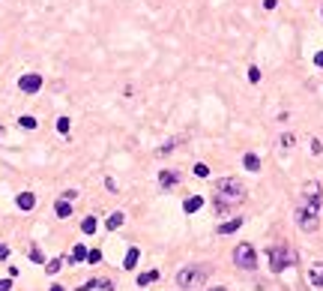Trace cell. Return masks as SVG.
Here are the masks:
<instances>
[{
  "instance_id": "cell-1",
  "label": "cell",
  "mask_w": 323,
  "mask_h": 291,
  "mask_svg": "<svg viewBox=\"0 0 323 291\" xmlns=\"http://www.w3.org/2000/svg\"><path fill=\"white\" fill-rule=\"evenodd\" d=\"M245 198V186L237 177H222L215 186V210L219 213H230L233 204H240Z\"/></svg>"
},
{
  "instance_id": "cell-2",
  "label": "cell",
  "mask_w": 323,
  "mask_h": 291,
  "mask_svg": "<svg viewBox=\"0 0 323 291\" xmlns=\"http://www.w3.org/2000/svg\"><path fill=\"white\" fill-rule=\"evenodd\" d=\"M266 258H269V270H273V273H281L284 267L293 264V252L287 249V246H269Z\"/></svg>"
},
{
  "instance_id": "cell-3",
  "label": "cell",
  "mask_w": 323,
  "mask_h": 291,
  "mask_svg": "<svg viewBox=\"0 0 323 291\" xmlns=\"http://www.w3.org/2000/svg\"><path fill=\"white\" fill-rule=\"evenodd\" d=\"M204 279H207L204 267H183L177 273V285L179 288H197V285H204Z\"/></svg>"
},
{
  "instance_id": "cell-4",
  "label": "cell",
  "mask_w": 323,
  "mask_h": 291,
  "mask_svg": "<svg viewBox=\"0 0 323 291\" xmlns=\"http://www.w3.org/2000/svg\"><path fill=\"white\" fill-rule=\"evenodd\" d=\"M233 264L242 267V270H255L258 267L255 246H251V243H237V249H233Z\"/></svg>"
},
{
  "instance_id": "cell-5",
  "label": "cell",
  "mask_w": 323,
  "mask_h": 291,
  "mask_svg": "<svg viewBox=\"0 0 323 291\" xmlns=\"http://www.w3.org/2000/svg\"><path fill=\"white\" fill-rule=\"evenodd\" d=\"M302 204L305 207H311V210H320V204H323V189H320V183L308 180L302 186Z\"/></svg>"
},
{
  "instance_id": "cell-6",
  "label": "cell",
  "mask_w": 323,
  "mask_h": 291,
  "mask_svg": "<svg viewBox=\"0 0 323 291\" xmlns=\"http://www.w3.org/2000/svg\"><path fill=\"white\" fill-rule=\"evenodd\" d=\"M296 225L302 231H317V225H320V222H317V210H311V207L302 204V207L296 210Z\"/></svg>"
},
{
  "instance_id": "cell-7",
  "label": "cell",
  "mask_w": 323,
  "mask_h": 291,
  "mask_svg": "<svg viewBox=\"0 0 323 291\" xmlns=\"http://www.w3.org/2000/svg\"><path fill=\"white\" fill-rule=\"evenodd\" d=\"M18 90L21 93H39L42 90V75H36V72H27V75H21L18 78Z\"/></svg>"
},
{
  "instance_id": "cell-8",
  "label": "cell",
  "mask_w": 323,
  "mask_h": 291,
  "mask_svg": "<svg viewBox=\"0 0 323 291\" xmlns=\"http://www.w3.org/2000/svg\"><path fill=\"white\" fill-rule=\"evenodd\" d=\"M177 183H179L177 171H162V174H159V186H162V189H171V186H177Z\"/></svg>"
},
{
  "instance_id": "cell-9",
  "label": "cell",
  "mask_w": 323,
  "mask_h": 291,
  "mask_svg": "<svg viewBox=\"0 0 323 291\" xmlns=\"http://www.w3.org/2000/svg\"><path fill=\"white\" fill-rule=\"evenodd\" d=\"M36 207V195L33 192H21L18 195V210H33Z\"/></svg>"
},
{
  "instance_id": "cell-10",
  "label": "cell",
  "mask_w": 323,
  "mask_h": 291,
  "mask_svg": "<svg viewBox=\"0 0 323 291\" xmlns=\"http://www.w3.org/2000/svg\"><path fill=\"white\" fill-rule=\"evenodd\" d=\"M308 279H311V285H314V288H323V264H311Z\"/></svg>"
},
{
  "instance_id": "cell-11",
  "label": "cell",
  "mask_w": 323,
  "mask_h": 291,
  "mask_svg": "<svg viewBox=\"0 0 323 291\" xmlns=\"http://www.w3.org/2000/svg\"><path fill=\"white\" fill-rule=\"evenodd\" d=\"M54 213H57L60 219H69V216H72V204H69L66 198H60L57 204H54Z\"/></svg>"
},
{
  "instance_id": "cell-12",
  "label": "cell",
  "mask_w": 323,
  "mask_h": 291,
  "mask_svg": "<svg viewBox=\"0 0 323 291\" xmlns=\"http://www.w3.org/2000/svg\"><path fill=\"white\" fill-rule=\"evenodd\" d=\"M138 258H141V252H138L135 246H129V252H126V261H123V267H126V270H135Z\"/></svg>"
},
{
  "instance_id": "cell-13",
  "label": "cell",
  "mask_w": 323,
  "mask_h": 291,
  "mask_svg": "<svg viewBox=\"0 0 323 291\" xmlns=\"http://www.w3.org/2000/svg\"><path fill=\"white\" fill-rule=\"evenodd\" d=\"M201 207H204V198H201V195H192V198L183 204V210H186V213H194V210H201Z\"/></svg>"
},
{
  "instance_id": "cell-14",
  "label": "cell",
  "mask_w": 323,
  "mask_h": 291,
  "mask_svg": "<svg viewBox=\"0 0 323 291\" xmlns=\"http://www.w3.org/2000/svg\"><path fill=\"white\" fill-rule=\"evenodd\" d=\"M240 225H242V219H240V216H237V219H230V222H222V225H219V234H233Z\"/></svg>"
},
{
  "instance_id": "cell-15",
  "label": "cell",
  "mask_w": 323,
  "mask_h": 291,
  "mask_svg": "<svg viewBox=\"0 0 323 291\" xmlns=\"http://www.w3.org/2000/svg\"><path fill=\"white\" fill-rule=\"evenodd\" d=\"M96 228H99V222H96V216H87V219L81 222V231H84V234H96Z\"/></svg>"
},
{
  "instance_id": "cell-16",
  "label": "cell",
  "mask_w": 323,
  "mask_h": 291,
  "mask_svg": "<svg viewBox=\"0 0 323 291\" xmlns=\"http://www.w3.org/2000/svg\"><path fill=\"white\" fill-rule=\"evenodd\" d=\"M105 225H108V231H117L123 225V213H111V216L105 219Z\"/></svg>"
},
{
  "instance_id": "cell-17",
  "label": "cell",
  "mask_w": 323,
  "mask_h": 291,
  "mask_svg": "<svg viewBox=\"0 0 323 291\" xmlns=\"http://www.w3.org/2000/svg\"><path fill=\"white\" fill-rule=\"evenodd\" d=\"M159 279V270H144L141 276H138V285H150V282H156Z\"/></svg>"
},
{
  "instance_id": "cell-18",
  "label": "cell",
  "mask_w": 323,
  "mask_h": 291,
  "mask_svg": "<svg viewBox=\"0 0 323 291\" xmlns=\"http://www.w3.org/2000/svg\"><path fill=\"white\" fill-rule=\"evenodd\" d=\"M242 165H245L248 171H258V168H260V159L255 156V153H245V156H242Z\"/></svg>"
},
{
  "instance_id": "cell-19",
  "label": "cell",
  "mask_w": 323,
  "mask_h": 291,
  "mask_svg": "<svg viewBox=\"0 0 323 291\" xmlns=\"http://www.w3.org/2000/svg\"><path fill=\"white\" fill-rule=\"evenodd\" d=\"M179 144H183V138H171L168 144H162V147H159V156H168V153H171L174 147H179Z\"/></svg>"
},
{
  "instance_id": "cell-20",
  "label": "cell",
  "mask_w": 323,
  "mask_h": 291,
  "mask_svg": "<svg viewBox=\"0 0 323 291\" xmlns=\"http://www.w3.org/2000/svg\"><path fill=\"white\" fill-rule=\"evenodd\" d=\"M66 261H87V246H75V249H72V258H66Z\"/></svg>"
},
{
  "instance_id": "cell-21",
  "label": "cell",
  "mask_w": 323,
  "mask_h": 291,
  "mask_svg": "<svg viewBox=\"0 0 323 291\" xmlns=\"http://www.w3.org/2000/svg\"><path fill=\"white\" fill-rule=\"evenodd\" d=\"M60 267H63V258H51V261H48V264H45V270H48V273H51V276H54V273H57V270H60Z\"/></svg>"
},
{
  "instance_id": "cell-22",
  "label": "cell",
  "mask_w": 323,
  "mask_h": 291,
  "mask_svg": "<svg viewBox=\"0 0 323 291\" xmlns=\"http://www.w3.org/2000/svg\"><path fill=\"white\" fill-rule=\"evenodd\" d=\"M18 123H21L24 129H36V117H30V114H24V117H18Z\"/></svg>"
},
{
  "instance_id": "cell-23",
  "label": "cell",
  "mask_w": 323,
  "mask_h": 291,
  "mask_svg": "<svg viewBox=\"0 0 323 291\" xmlns=\"http://www.w3.org/2000/svg\"><path fill=\"white\" fill-rule=\"evenodd\" d=\"M87 261H90V264H99V261H102V252H99V249H87Z\"/></svg>"
},
{
  "instance_id": "cell-24",
  "label": "cell",
  "mask_w": 323,
  "mask_h": 291,
  "mask_svg": "<svg viewBox=\"0 0 323 291\" xmlns=\"http://www.w3.org/2000/svg\"><path fill=\"white\" fill-rule=\"evenodd\" d=\"M69 117H60V120H57V132H63V135H69Z\"/></svg>"
},
{
  "instance_id": "cell-25",
  "label": "cell",
  "mask_w": 323,
  "mask_h": 291,
  "mask_svg": "<svg viewBox=\"0 0 323 291\" xmlns=\"http://www.w3.org/2000/svg\"><path fill=\"white\" fill-rule=\"evenodd\" d=\"M194 174H197V177H210V168H207L204 162H197V165H194Z\"/></svg>"
},
{
  "instance_id": "cell-26",
  "label": "cell",
  "mask_w": 323,
  "mask_h": 291,
  "mask_svg": "<svg viewBox=\"0 0 323 291\" xmlns=\"http://www.w3.org/2000/svg\"><path fill=\"white\" fill-rule=\"evenodd\" d=\"M96 288H102V291H114V282H108V279H96Z\"/></svg>"
},
{
  "instance_id": "cell-27",
  "label": "cell",
  "mask_w": 323,
  "mask_h": 291,
  "mask_svg": "<svg viewBox=\"0 0 323 291\" xmlns=\"http://www.w3.org/2000/svg\"><path fill=\"white\" fill-rule=\"evenodd\" d=\"M248 81H260V69H258V66H251V69H248Z\"/></svg>"
},
{
  "instance_id": "cell-28",
  "label": "cell",
  "mask_w": 323,
  "mask_h": 291,
  "mask_svg": "<svg viewBox=\"0 0 323 291\" xmlns=\"http://www.w3.org/2000/svg\"><path fill=\"white\" fill-rule=\"evenodd\" d=\"M293 144H296L293 135H281V147H293Z\"/></svg>"
},
{
  "instance_id": "cell-29",
  "label": "cell",
  "mask_w": 323,
  "mask_h": 291,
  "mask_svg": "<svg viewBox=\"0 0 323 291\" xmlns=\"http://www.w3.org/2000/svg\"><path fill=\"white\" fill-rule=\"evenodd\" d=\"M30 258H33L36 264H42V252H39V249H30Z\"/></svg>"
},
{
  "instance_id": "cell-30",
  "label": "cell",
  "mask_w": 323,
  "mask_h": 291,
  "mask_svg": "<svg viewBox=\"0 0 323 291\" xmlns=\"http://www.w3.org/2000/svg\"><path fill=\"white\" fill-rule=\"evenodd\" d=\"M12 288V276L9 279H0V291H9Z\"/></svg>"
},
{
  "instance_id": "cell-31",
  "label": "cell",
  "mask_w": 323,
  "mask_h": 291,
  "mask_svg": "<svg viewBox=\"0 0 323 291\" xmlns=\"http://www.w3.org/2000/svg\"><path fill=\"white\" fill-rule=\"evenodd\" d=\"M320 150H323V144H320V141L314 138V141H311V153H320Z\"/></svg>"
},
{
  "instance_id": "cell-32",
  "label": "cell",
  "mask_w": 323,
  "mask_h": 291,
  "mask_svg": "<svg viewBox=\"0 0 323 291\" xmlns=\"http://www.w3.org/2000/svg\"><path fill=\"white\" fill-rule=\"evenodd\" d=\"M0 258H9V249H6L3 243H0Z\"/></svg>"
},
{
  "instance_id": "cell-33",
  "label": "cell",
  "mask_w": 323,
  "mask_h": 291,
  "mask_svg": "<svg viewBox=\"0 0 323 291\" xmlns=\"http://www.w3.org/2000/svg\"><path fill=\"white\" fill-rule=\"evenodd\" d=\"M314 63H317V66H323V51H317V54H314Z\"/></svg>"
},
{
  "instance_id": "cell-34",
  "label": "cell",
  "mask_w": 323,
  "mask_h": 291,
  "mask_svg": "<svg viewBox=\"0 0 323 291\" xmlns=\"http://www.w3.org/2000/svg\"><path fill=\"white\" fill-rule=\"evenodd\" d=\"M51 291H66V288L63 285H51Z\"/></svg>"
},
{
  "instance_id": "cell-35",
  "label": "cell",
  "mask_w": 323,
  "mask_h": 291,
  "mask_svg": "<svg viewBox=\"0 0 323 291\" xmlns=\"http://www.w3.org/2000/svg\"><path fill=\"white\" fill-rule=\"evenodd\" d=\"M210 291H227V288H210Z\"/></svg>"
}]
</instances>
